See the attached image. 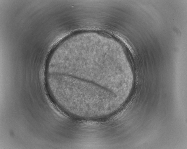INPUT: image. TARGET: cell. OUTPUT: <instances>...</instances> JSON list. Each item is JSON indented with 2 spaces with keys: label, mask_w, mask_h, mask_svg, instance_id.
I'll use <instances>...</instances> for the list:
<instances>
[{
  "label": "cell",
  "mask_w": 187,
  "mask_h": 149,
  "mask_svg": "<svg viewBox=\"0 0 187 149\" xmlns=\"http://www.w3.org/2000/svg\"><path fill=\"white\" fill-rule=\"evenodd\" d=\"M47 85L54 101L72 117L94 119L102 116L106 96L102 88L98 85L63 75L54 76Z\"/></svg>",
  "instance_id": "obj_1"
}]
</instances>
